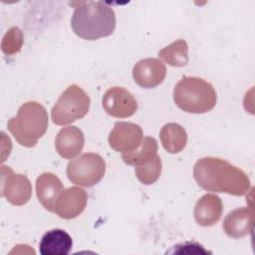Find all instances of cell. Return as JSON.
Returning <instances> with one entry per match:
<instances>
[{"label": "cell", "mask_w": 255, "mask_h": 255, "mask_svg": "<svg viewBox=\"0 0 255 255\" xmlns=\"http://www.w3.org/2000/svg\"><path fill=\"white\" fill-rule=\"evenodd\" d=\"M156 151H157L156 139L150 136H145L142 139L140 145L136 149L129 152L122 153V158L127 164L137 166L153 158L156 155Z\"/></svg>", "instance_id": "ac0fdd59"}, {"label": "cell", "mask_w": 255, "mask_h": 255, "mask_svg": "<svg viewBox=\"0 0 255 255\" xmlns=\"http://www.w3.org/2000/svg\"><path fill=\"white\" fill-rule=\"evenodd\" d=\"M254 212L252 208L240 207L232 210L223 220L222 228L231 238H241L253 230Z\"/></svg>", "instance_id": "4fadbf2b"}, {"label": "cell", "mask_w": 255, "mask_h": 255, "mask_svg": "<svg viewBox=\"0 0 255 255\" xmlns=\"http://www.w3.org/2000/svg\"><path fill=\"white\" fill-rule=\"evenodd\" d=\"M142 129L133 123L118 122L109 134V144L116 151L125 153L136 149L142 141Z\"/></svg>", "instance_id": "9c48e42d"}, {"label": "cell", "mask_w": 255, "mask_h": 255, "mask_svg": "<svg viewBox=\"0 0 255 255\" xmlns=\"http://www.w3.org/2000/svg\"><path fill=\"white\" fill-rule=\"evenodd\" d=\"M1 195L13 205H24L32 196V184L29 178L15 173L9 166H1Z\"/></svg>", "instance_id": "52a82bcc"}, {"label": "cell", "mask_w": 255, "mask_h": 255, "mask_svg": "<svg viewBox=\"0 0 255 255\" xmlns=\"http://www.w3.org/2000/svg\"><path fill=\"white\" fill-rule=\"evenodd\" d=\"M63 190V183L59 177L52 172H44L40 174L36 180V194L38 200L43 207L50 212H55L58 198Z\"/></svg>", "instance_id": "7c38bea8"}, {"label": "cell", "mask_w": 255, "mask_h": 255, "mask_svg": "<svg viewBox=\"0 0 255 255\" xmlns=\"http://www.w3.org/2000/svg\"><path fill=\"white\" fill-rule=\"evenodd\" d=\"M24 41V35L20 28L12 27L4 35L1 42V49L6 55H14L20 52Z\"/></svg>", "instance_id": "44dd1931"}, {"label": "cell", "mask_w": 255, "mask_h": 255, "mask_svg": "<svg viewBox=\"0 0 255 255\" xmlns=\"http://www.w3.org/2000/svg\"><path fill=\"white\" fill-rule=\"evenodd\" d=\"M48 125L46 109L38 102L31 101L19 108L17 116L8 121L7 128L18 143L32 147L45 134Z\"/></svg>", "instance_id": "3957f363"}, {"label": "cell", "mask_w": 255, "mask_h": 255, "mask_svg": "<svg viewBox=\"0 0 255 255\" xmlns=\"http://www.w3.org/2000/svg\"><path fill=\"white\" fill-rule=\"evenodd\" d=\"M72 246V238L66 231L53 229L43 235L39 250L42 255H66L71 251Z\"/></svg>", "instance_id": "2e32d148"}, {"label": "cell", "mask_w": 255, "mask_h": 255, "mask_svg": "<svg viewBox=\"0 0 255 255\" xmlns=\"http://www.w3.org/2000/svg\"><path fill=\"white\" fill-rule=\"evenodd\" d=\"M173 100L183 112L204 114L215 107L217 96L213 86L204 79L183 77L173 89Z\"/></svg>", "instance_id": "277c9868"}, {"label": "cell", "mask_w": 255, "mask_h": 255, "mask_svg": "<svg viewBox=\"0 0 255 255\" xmlns=\"http://www.w3.org/2000/svg\"><path fill=\"white\" fill-rule=\"evenodd\" d=\"M161 167V159L156 154L147 162L135 166V175L141 183L152 184L159 178Z\"/></svg>", "instance_id": "ffe728a7"}, {"label": "cell", "mask_w": 255, "mask_h": 255, "mask_svg": "<svg viewBox=\"0 0 255 255\" xmlns=\"http://www.w3.org/2000/svg\"><path fill=\"white\" fill-rule=\"evenodd\" d=\"M193 177L204 190L235 196L246 194L251 186L248 175L242 169L218 157L198 159L193 167Z\"/></svg>", "instance_id": "6da1fadb"}, {"label": "cell", "mask_w": 255, "mask_h": 255, "mask_svg": "<svg viewBox=\"0 0 255 255\" xmlns=\"http://www.w3.org/2000/svg\"><path fill=\"white\" fill-rule=\"evenodd\" d=\"M166 76V67L156 58L138 61L132 69V78L141 88H154L160 85Z\"/></svg>", "instance_id": "30bf717a"}, {"label": "cell", "mask_w": 255, "mask_h": 255, "mask_svg": "<svg viewBox=\"0 0 255 255\" xmlns=\"http://www.w3.org/2000/svg\"><path fill=\"white\" fill-rule=\"evenodd\" d=\"M84 144L85 136L83 131L74 126L63 128L55 138L57 152L67 159L77 156L82 151Z\"/></svg>", "instance_id": "5bb4252c"}, {"label": "cell", "mask_w": 255, "mask_h": 255, "mask_svg": "<svg viewBox=\"0 0 255 255\" xmlns=\"http://www.w3.org/2000/svg\"><path fill=\"white\" fill-rule=\"evenodd\" d=\"M102 105L108 115L119 119L131 117L137 110L134 97L121 87L110 88L103 96Z\"/></svg>", "instance_id": "ba28073f"}, {"label": "cell", "mask_w": 255, "mask_h": 255, "mask_svg": "<svg viewBox=\"0 0 255 255\" xmlns=\"http://www.w3.org/2000/svg\"><path fill=\"white\" fill-rule=\"evenodd\" d=\"M159 137L164 149L170 153L180 152L187 142L186 130L175 123L164 125L160 129Z\"/></svg>", "instance_id": "e0dca14e"}, {"label": "cell", "mask_w": 255, "mask_h": 255, "mask_svg": "<svg viewBox=\"0 0 255 255\" xmlns=\"http://www.w3.org/2000/svg\"><path fill=\"white\" fill-rule=\"evenodd\" d=\"M90 104L88 94L78 85H71L62 93L52 108V121L57 126L69 125L84 118L89 112Z\"/></svg>", "instance_id": "5b68a950"}, {"label": "cell", "mask_w": 255, "mask_h": 255, "mask_svg": "<svg viewBox=\"0 0 255 255\" xmlns=\"http://www.w3.org/2000/svg\"><path fill=\"white\" fill-rule=\"evenodd\" d=\"M223 212V203L219 196L208 193L204 194L194 207L195 221L204 227L212 226L219 221Z\"/></svg>", "instance_id": "9a60e30c"}, {"label": "cell", "mask_w": 255, "mask_h": 255, "mask_svg": "<svg viewBox=\"0 0 255 255\" xmlns=\"http://www.w3.org/2000/svg\"><path fill=\"white\" fill-rule=\"evenodd\" d=\"M158 56L169 66L183 67L188 63L187 43L183 39H178L160 50Z\"/></svg>", "instance_id": "d6986e66"}, {"label": "cell", "mask_w": 255, "mask_h": 255, "mask_svg": "<svg viewBox=\"0 0 255 255\" xmlns=\"http://www.w3.org/2000/svg\"><path fill=\"white\" fill-rule=\"evenodd\" d=\"M71 26L74 33L85 40L93 41L108 37L116 28L115 11L101 1L77 2Z\"/></svg>", "instance_id": "7a4b0ae2"}, {"label": "cell", "mask_w": 255, "mask_h": 255, "mask_svg": "<svg viewBox=\"0 0 255 255\" xmlns=\"http://www.w3.org/2000/svg\"><path fill=\"white\" fill-rule=\"evenodd\" d=\"M106 172L104 158L94 152H86L67 165V175L70 181L84 187H91L102 180Z\"/></svg>", "instance_id": "8992f818"}, {"label": "cell", "mask_w": 255, "mask_h": 255, "mask_svg": "<svg viewBox=\"0 0 255 255\" xmlns=\"http://www.w3.org/2000/svg\"><path fill=\"white\" fill-rule=\"evenodd\" d=\"M87 201L88 194L83 188L78 186L69 187L60 194L55 212L64 219L75 218L84 211Z\"/></svg>", "instance_id": "8fae6325"}]
</instances>
